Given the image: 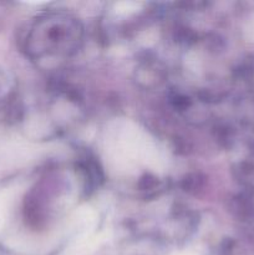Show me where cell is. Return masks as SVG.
Listing matches in <instances>:
<instances>
[{
	"instance_id": "1",
	"label": "cell",
	"mask_w": 254,
	"mask_h": 255,
	"mask_svg": "<svg viewBox=\"0 0 254 255\" xmlns=\"http://www.w3.org/2000/svg\"><path fill=\"white\" fill-rule=\"evenodd\" d=\"M234 177L237 181L249 192H254V166L249 163H241L234 168Z\"/></svg>"
},
{
	"instance_id": "2",
	"label": "cell",
	"mask_w": 254,
	"mask_h": 255,
	"mask_svg": "<svg viewBox=\"0 0 254 255\" xmlns=\"http://www.w3.org/2000/svg\"><path fill=\"white\" fill-rule=\"evenodd\" d=\"M202 186H203V179L199 174H191L183 181V188L187 192H196L197 188H201Z\"/></svg>"
},
{
	"instance_id": "3",
	"label": "cell",
	"mask_w": 254,
	"mask_h": 255,
	"mask_svg": "<svg viewBox=\"0 0 254 255\" xmlns=\"http://www.w3.org/2000/svg\"><path fill=\"white\" fill-rule=\"evenodd\" d=\"M156 183L157 181L153 176H151V174H144L141 178V181H139L138 186L141 188V191H151V189L154 188Z\"/></svg>"
}]
</instances>
